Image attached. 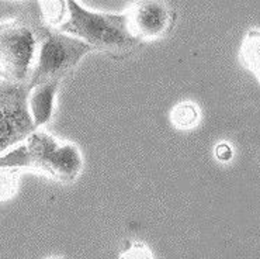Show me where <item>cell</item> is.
<instances>
[{
    "instance_id": "6da1fadb",
    "label": "cell",
    "mask_w": 260,
    "mask_h": 259,
    "mask_svg": "<svg viewBox=\"0 0 260 259\" xmlns=\"http://www.w3.org/2000/svg\"><path fill=\"white\" fill-rule=\"evenodd\" d=\"M68 17L58 31L85 41L93 49L106 52L114 60L134 52L141 40L134 36L127 14L90 12L76 2H67Z\"/></svg>"
},
{
    "instance_id": "7a4b0ae2",
    "label": "cell",
    "mask_w": 260,
    "mask_h": 259,
    "mask_svg": "<svg viewBox=\"0 0 260 259\" xmlns=\"http://www.w3.org/2000/svg\"><path fill=\"white\" fill-rule=\"evenodd\" d=\"M5 168L37 169L56 181L71 183L82 172L83 159L76 145L37 131L25 138L24 144L0 158V169Z\"/></svg>"
},
{
    "instance_id": "3957f363",
    "label": "cell",
    "mask_w": 260,
    "mask_h": 259,
    "mask_svg": "<svg viewBox=\"0 0 260 259\" xmlns=\"http://www.w3.org/2000/svg\"><path fill=\"white\" fill-rule=\"evenodd\" d=\"M36 65L28 79V89L45 82H61L79 64L91 47L76 37L47 27L37 28Z\"/></svg>"
},
{
    "instance_id": "277c9868",
    "label": "cell",
    "mask_w": 260,
    "mask_h": 259,
    "mask_svg": "<svg viewBox=\"0 0 260 259\" xmlns=\"http://www.w3.org/2000/svg\"><path fill=\"white\" fill-rule=\"evenodd\" d=\"M37 47V28L17 20L0 24V72L6 82L28 83Z\"/></svg>"
},
{
    "instance_id": "5b68a950",
    "label": "cell",
    "mask_w": 260,
    "mask_h": 259,
    "mask_svg": "<svg viewBox=\"0 0 260 259\" xmlns=\"http://www.w3.org/2000/svg\"><path fill=\"white\" fill-rule=\"evenodd\" d=\"M27 84L0 82V154L36 131Z\"/></svg>"
},
{
    "instance_id": "8992f818",
    "label": "cell",
    "mask_w": 260,
    "mask_h": 259,
    "mask_svg": "<svg viewBox=\"0 0 260 259\" xmlns=\"http://www.w3.org/2000/svg\"><path fill=\"white\" fill-rule=\"evenodd\" d=\"M133 34L141 41L156 38L169 30L175 13L160 2H139L125 13Z\"/></svg>"
},
{
    "instance_id": "52a82bcc",
    "label": "cell",
    "mask_w": 260,
    "mask_h": 259,
    "mask_svg": "<svg viewBox=\"0 0 260 259\" xmlns=\"http://www.w3.org/2000/svg\"><path fill=\"white\" fill-rule=\"evenodd\" d=\"M59 82H45L31 88L28 93V110L36 127L45 124L52 116L54 97Z\"/></svg>"
},
{
    "instance_id": "ba28073f",
    "label": "cell",
    "mask_w": 260,
    "mask_h": 259,
    "mask_svg": "<svg viewBox=\"0 0 260 259\" xmlns=\"http://www.w3.org/2000/svg\"><path fill=\"white\" fill-rule=\"evenodd\" d=\"M241 58L260 82V30L248 31L241 48Z\"/></svg>"
},
{
    "instance_id": "9c48e42d",
    "label": "cell",
    "mask_w": 260,
    "mask_h": 259,
    "mask_svg": "<svg viewBox=\"0 0 260 259\" xmlns=\"http://www.w3.org/2000/svg\"><path fill=\"white\" fill-rule=\"evenodd\" d=\"M172 124L177 128H191L199 121V109L193 103H180L172 110Z\"/></svg>"
},
{
    "instance_id": "30bf717a",
    "label": "cell",
    "mask_w": 260,
    "mask_h": 259,
    "mask_svg": "<svg viewBox=\"0 0 260 259\" xmlns=\"http://www.w3.org/2000/svg\"><path fill=\"white\" fill-rule=\"evenodd\" d=\"M43 17L51 25H59L68 17V5L67 2H40Z\"/></svg>"
},
{
    "instance_id": "8fae6325",
    "label": "cell",
    "mask_w": 260,
    "mask_h": 259,
    "mask_svg": "<svg viewBox=\"0 0 260 259\" xmlns=\"http://www.w3.org/2000/svg\"><path fill=\"white\" fill-rule=\"evenodd\" d=\"M17 186V174L14 169H0V200H7L12 197Z\"/></svg>"
},
{
    "instance_id": "7c38bea8",
    "label": "cell",
    "mask_w": 260,
    "mask_h": 259,
    "mask_svg": "<svg viewBox=\"0 0 260 259\" xmlns=\"http://www.w3.org/2000/svg\"><path fill=\"white\" fill-rule=\"evenodd\" d=\"M120 259H152V253L145 244L135 242L129 247L127 252L122 253Z\"/></svg>"
},
{
    "instance_id": "4fadbf2b",
    "label": "cell",
    "mask_w": 260,
    "mask_h": 259,
    "mask_svg": "<svg viewBox=\"0 0 260 259\" xmlns=\"http://www.w3.org/2000/svg\"><path fill=\"white\" fill-rule=\"evenodd\" d=\"M215 157L219 161H222V162L230 161L231 158H232V150H231L230 145L225 144V142L217 145V148H215Z\"/></svg>"
},
{
    "instance_id": "5bb4252c",
    "label": "cell",
    "mask_w": 260,
    "mask_h": 259,
    "mask_svg": "<svg viewBox=\"0 0 260 259\" xmlns=\"http://www.w3.org/2000/svg\"><path fill=\"white\" fill-rule=\"evenodd\" d=\"M2 78H3V76H2V72H0V79H2Z\"/></svg>"
}]
</instances>
